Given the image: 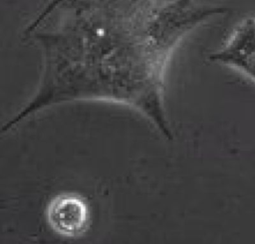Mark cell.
<instances>
[{"instance_id": "1", "label": "cell", "mask_w": 255, "mask_h": 244, "mask_svg": "<svg viewBox=\"0 0 255 244\" xmlns=\"http://www.w3.org/2000/svg\"><path fill=\"white\" fill-rule=\"evenodd\" d=\"M228 11L197 0H62L24 30L41 50L42 73L2 132L56 106L101 102L137 113L173 140L165 106L169 65L194 30Z\"/></svg>"}, {"instance_id": "2", "label": "cell", "mask_w": 255, "mask_h": 244, "mask_svg": "<svg viewBox=\"0 0 255 244\" xmlns=\"http://www.w3.org/2000/svg\"><path fill=\"white\" fill-rule=\"evenodd\" d=\"M44 214L50 229L56 235L67 239L85 235L92 222L88 199L73 191H63L52 196L45 206Z\"/></svg>"}, {"instance_id": "3", "label": "cell", "mask_w": 255, "mask_h": 244, "mask_svg": "<svg viewBox=\"0 0 255 244\" xmlns=\"http://www.w3.org/2000/svg\"><path fill=\"white\" fill-rule=\"evenodd\" d=\"M209 60L230 67L255 83V17L244 19Z\"/></svg>"}, {"instance_id": "4", "label": "cell", "mask_w": 255, "mask_h": 244, "mask_svg": "<svg viewBox=\"0 0 255 244\" xmlns=\"http://www.w3.org/2000/svg\"><path fill=\"white\" fill-rule=\"evenodd\" d=\"M62 0H49V2H47L44 6H43V8L38 12V15H46L49 11H51L58 3H60Z\"/></svg>"}]
</instances>
